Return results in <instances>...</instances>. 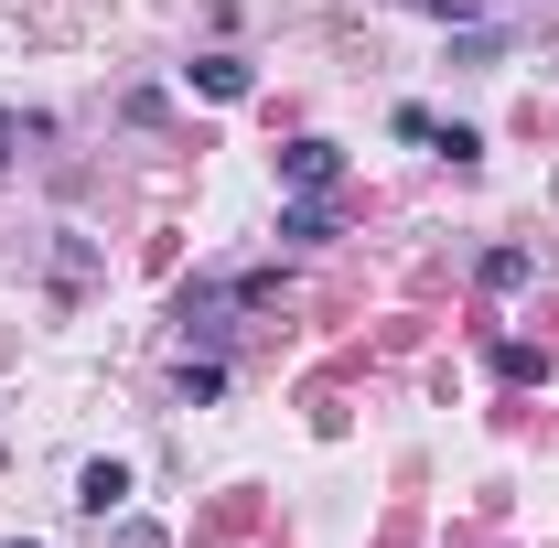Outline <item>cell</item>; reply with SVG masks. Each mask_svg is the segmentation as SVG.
Returning <instances> with one entry per match:
<instances>
[{
    "label": "cell",
    "instance_id": "obj_1",
    "mask_svg": "<svg viewBox=\"0 0 559 548\" xmlns=\"http://www.w3.org/2000/svg\"><path fill=\"white\" fill-rule=\"evenodd\" d=\"M237 312H248V301H237V279H205V290H183V312H173V323H183V344H226V334H237Z\"/></svg>",
    "mask_w": 559,
    "mask_h": 548
},
{
    "label": "cell",
    "instance_id": "obj_2",
    "mask_svg": "<svg viewBox=\"0 0 559 548\" xmlns=\"http://www.w3.org/2000/svg\"><path fill=\"white\" fill-rule=\"evenodd\" d=\"M280 183H290V194H334V183H345V151H334V140H290V151H280Z\"/></svg>",
    "mask_w": 559,
    "mask_h": 548
},
{
    "label": "cell",
    "instance_id": "obj_3",
    "mask_svg": "<svg viewBox=\"0 0 559 548\" xmlns=\"http://www.w3.org/2000/svg\"><path fill=\"white\" fill-rule=\"evenodd\" d=\"M194 97H215V108H237V97H248V86H259V75H248V55H194Z\"/></svg>",
    "mask_w": 559,
    "mask_h": 548
},
{
    "label": "cell",
    "instance_id": "obj_4",
    "mask_svg": "<svg viewBox=\"0 0 559 548\" xmlns=\"http://www.w3.org/2000/svg\"><path fill=\"white\" fill-rule=\"evenodd\" d=\"M75 505H86V516H119V505H130V463H86V474H75Z\"/></svg>",
    "mask_w": 559,
    "mask_h": 548
},
{
    "label": "cell",
    "instance_id": "obj_5",
    "mask_svg": "<svg viewBox=\"0 0 559 548\" xmlns=\"http://www.w3.org/2000/svg\"><path fill=\"white\" fill-rule=\"evenodd\" d=\"M280 237H290V248L334 237V194H290V205H280Z\"/></svg>",
    "mask_w": 559,
    "mask_h": 548
},
{
    "label": "cell",
    "instance_id": "obj_6",
    "mask_svg": "<svg viewBox=\"0 0 559 548\" xmlns=\"http://www.w3.org/2000/svg\"><path fill=\"white\" fill-rule=\"evenodd\" d=\"M527 279H538L527 248H485V290H527Z\"/></svg>",
    "mask_w": 559,
    "mask_h": 548
},
{
    "label": "cell",
    "instance_id": "obj_7",
    "mask_svg": "<svg viewBox=\"0 0 559 548\" xmlns=\"http://www.w3.org/2000/svg\"><path fill=\"white\" fill-rule=\"evenodd\" d=\"M183 398H194V409L226 398V366H215V355H183Z\"/></svg>",
    "mask_w": 559,
    "mask_h": 548
},
{
    "label": "cell",
    "instance_id": "obj_8",
    "mask_svg": "<svg viewBox=\"0 0 559 548\" xmlns=\"http://www.w3.org/2000/svg\"><path fill=\"white\" fill-rule=\"evenodd\" d=\"M11 140H22V119H11V108H0V162H11Z\"/></svg>",
    "mask_w": 559,
    "mask_h": 548
},
{
    "label": "cell",
    "instance_id": "obj_9",
    "mask_svg": "<svg viewBox=\"0 0 559 548\" xmlns=\"http://www.w3.org/2000/svg\"><path fill=\"white\" fill-rule=\"evenodd\" d=\"M11 548H33V538H11Z\"/></svg>",
    "mask_w": 559,
    "mask_h": 548
}]
</instances>
